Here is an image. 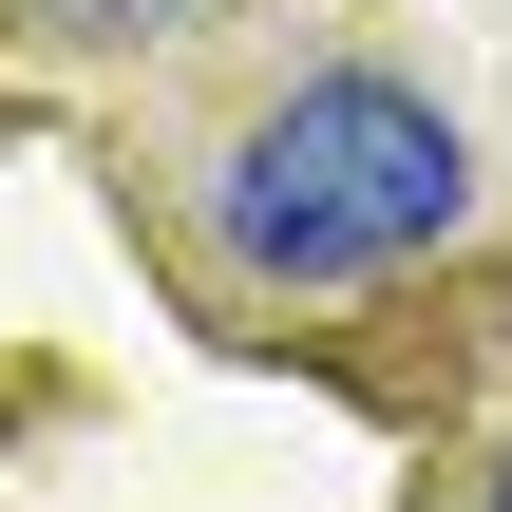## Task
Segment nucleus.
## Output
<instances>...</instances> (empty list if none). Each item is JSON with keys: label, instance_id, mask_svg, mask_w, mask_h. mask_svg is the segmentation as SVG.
I'll use <instances>...</instances> for the list:
<instances>
[{"label": "nucleus", "instance_id": "1", "mask_svg": "<svg viewBox=\"0 0 512 512\" xmlns=\"http://www.w3.org/2000/svg\"><path fill=\"white\" fill-rule=\"evenodd\" d=\"M456 209H475V152H456V114L399 95V76H304V95L228 152V247H247L266 285L418 266V247H456Z\"/></svg>", "mask_w": 512, "mask_h": 512}, {"label": "nucleus", "instance_id": "3", "mask_svg": "<svg viewBox=\"0 0 512 512\" xmlns=\"http://www.w3.org/2000/svg\"><path fill=\"white\" fill-rule=\"evenodd\" d=\"M494 512H512V475H494Z\"/></svg>", "mask_w": 512, "mask_h": 512}, {"label": "nucleus", "instance_id": "2", "mask_svg": "<svg viewBox=\"0 0 512 512\" xmlns=\"http://www.w3.org/2000/svg\"><path fill=\"white\" fill-rule=\"evenodd\" d=\"M95 19H152V0H95Z\"/></svg>", "mask_w": 512, "mask_h": 512}]
</instances>
